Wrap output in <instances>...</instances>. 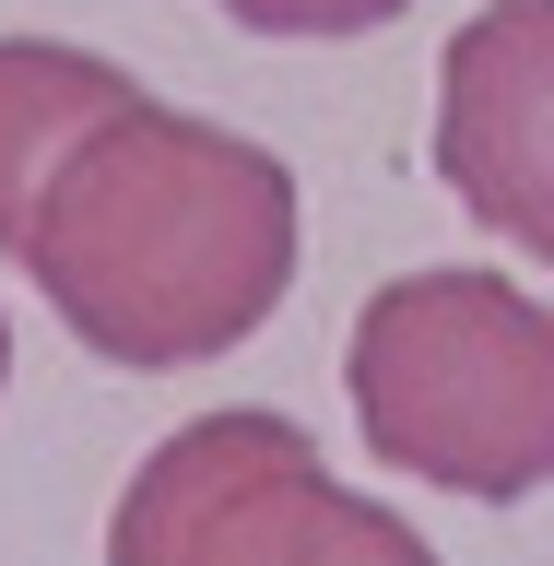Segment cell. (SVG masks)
Segmentation results:
<instances>
[{
  "label": "cell",
  "instance_id": "cell-7",
  "mask_svg": "<svg viewBox=\"0 0 554 566\" xmlns=\"http://www.w3.org/2000/svg\"><path fill=\"white\" fill-rule=\"evenodd\" d=\"M0 389H12V318H0Z\"/></svg>",
  "mask_w": 554,
  "mask_h": 566
},
{
  "label": "cell",
  "instance_id": "cell-4",
  "mask_svg": "<svg viewBox=\"0 0 554 566\" xmlns=\"http://www.w3.org/2000/svg\"><path fill=\"white\" fill-rule=\"evenodd\" d=\"M437 177L554 272V0H484L437 60Z\"/></svg>",
  "mask_w": 554,
  "mask_h": 566
},
{
  "label": "cell",
  "instance_id": "cell-5",
  "mask_svg": "<svg viewBox=\"0 0 554 566\" xmlns=\"http://www.w3.org/2000/svg\"><path fill=\"white\" fill-rule=\"evenodd\" d=\"M142 83L95 48H60V35H0V248H24L35 189L60 177V154L95 118H118Z\"/></svg>",
  "mask_w": 554,
  "mask_h": 566
},
{
  "label": "cell",
  "instance_id": "cell-2",
  "mask_svg": "<svg viewBox=\"0 0 554 566\" xmlns=\"http://www.w3.org/2000/svg\"><path fill=\"white\" fill-rule=\"evenodd\" d=\"M354 424L389 472L449 495H543L554 484V307L495 272H401L354 307L343 343Z\"/></svg>",
  "mask_w": 554,
  "mask_h": 566
},
{
  "label": "cell",
  "instance_id": "cell-6",
  "mask_svg": "<svg viewBox=\"0 0 554 566\" xmlns=\"http://www.w3.org/2000/svg\"><path fill=\"white\" fill-rule=\"evenodd\" d=\"M224 24H248V35H378V24H401L414 0H212Z\"/></svg>",
  "mask_w": 554,
  "mask_h": 566
},
{
  "label": "cell",
  "instance_id": "cell-3",
  "mask_svg": "<svg viewBox=\"0 0 554 566\" xmlns=\"http://www.w3.org/2000/svg\"><path fill=\"white\" fill-rule=\"evenodd\" d=\"M106 566H437V543L331 484L283 413H201L130 472Z\"/></svg>",
  "mask_w": 554,
  "mask_h": 566
},
{
  "label": "cell",
  "instance_id": "cell-1",
  "mask_svg": "<svg viewBox=\"0 0 554 566\" xmlns=\"http://www.w3.org/2000/svg\"><path fill=\"white\" fill-rule=\"evenodd\" d=\"M295 248H307V212L272 142L130 95L60 154L12 260L83 354L166 378V366L237 354L295 295Z\"/></svg>",
  "mask_w": 554,
  "mask_h": 566
}]
</instances>
